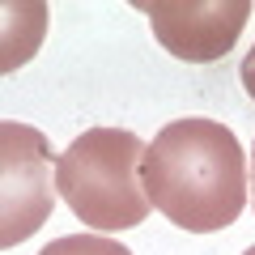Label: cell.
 Masks as SVG:
<instances>
[{
    "label": "cell",
    "instance_id": "1",
    "mask_svg": "<svg viewBox=\"0 0 255 255\" xmlns=\"http://www.w3.org/2000/svg\"><path fill=\"white\" fill-rule=\"evenodd\" d=\"M145 196L170 226L213 234L247 209V153L226 124L204 115L174 119L145 145L140 157Z\"/></svg>",
    "mask_w": 255,
    "mask_h": 255
},
{
    "label": "cell",
    "instance_id": "2",
    "mask_svg": "<svg viewBox=\"0 0 255 255\" xmlns=\"http://www.w3.org/2000/svg\"><path fill=\"white\" fill-rule=\"evenodd\" d=\"M145 140L128 128H90L55 157V187L64 204L94 230H132L149 217L140 183Z\"/></svg>",
    "mask_w": 255,
    "mask_h": 255
},
{
    "label": "cell",
    "instance_id": "3",
    "mask_svg": "<svg viewBox=\"0 0 255 255\" xmlns=\"http://www.w3.org/2000/svg\"><path fill=\"white\" fill-rule=\"evenodd\" d=\"M51 145L38 128L0 124V247H17L51 217Z\"/></svg>",
    "mask_w": 255,
    "mask_h": 255
},
{
    "label": "cell",
    "instance_id": "4",
    "mask_svg": "<svg viewBox=\"0 0 255 255\" xmlns=\"http://www.w3.org/2000/svg\"><path fill=\"white\" fill-rule=\"evenodd\" d=\"M136 9L174 60L213 64L234 51L251 17V0H136Z\"/></svg>",
    "mask_w": 255,
    "mask_h": 255
},
{
    "label": "cell",
    "instance_id": "5",
    "mask_svg": "<svg viewBox=\"0 0 255 255\" xmlns=\"http://www.w3.org/2000/svg\"><path fill=\"white\" fill-rule=\"evenodd\" d=\"M38 255H132L124 243L115 238H102V234H64L55 243H47Z\"/></svg>",
    "mask_w": 255,
    "mask_h": 255
},
{
    "label": "cell",
    "instance_id": "6",
    "mask_svg": "<svg viewBox=\"0 0 255 255\" xmlns=\"http://www.w3.org/2000/svg\"><path fill=\"white\" fill-rule=\"evenodd\" d=\"M238 77H243V90L255 98V47L247 51V60H243V68H238Z\"/></svg>",
    "mask_w": 255,
    "mask_h": 255
},
{
    "label": "cell",
    "instance_id": "7",
    "mask_svg": "<svg viewBox=\"0 0 255 255\" xmlns=\"http://www.w3.org/2000/svg\"><path fill=\"white\" fill-rule=\"evenodd\" d=\"M251 191H255V149H251Z\"/></svg>",
    "mask_w": 255,
    "mask_h": 255
},
{
    "label": "cell",
    "instance_id": "8",
    "mask_svg": "<svg viewBox=\"0 0 255 255\" xmlns=\"http://www.w3.org/2000/svg\"><path fill=\"white\" fill-rule=\"evenodd\" d=\"M243 255H255V247H247V251H243Z\"/></svg>",
    "mask_w": 255,
    "mask_h": 255
}]
</instances>
